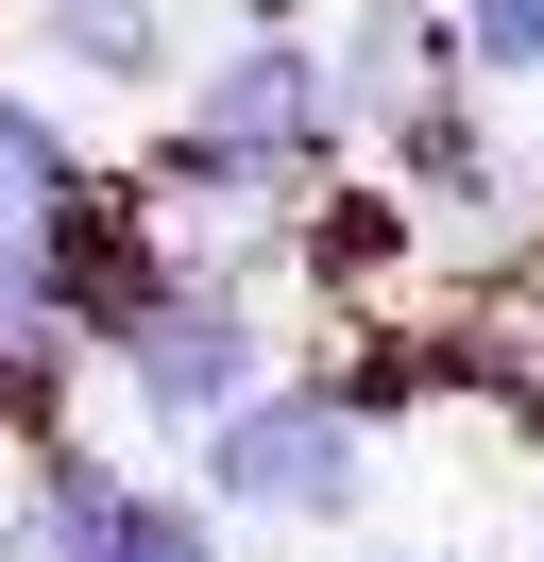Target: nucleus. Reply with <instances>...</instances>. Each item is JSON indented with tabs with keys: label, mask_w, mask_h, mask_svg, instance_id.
<instances>
[{
	"label": "nucleus",
	"mask_w": 544,
	"mask_h": 562,
	"mask_svg": "<svg viewBox=\"0 0 544 562\" xmlns=\"http://www.w3.org/2000/svg\"><path fill=\"white\" fill-rule=\"evenodd\" d=\"M102 375L136 392V426H222L238 392H272V324H256V290H170V307H136L120 341H102Z\"/></svg>",
	"instance_id": "nucleus-3"
},
{
	"label": "nucleus",
	"mask_w": 544,
	"mask_h": 562,
	"mask_svg": "<svg viewBox=\"0 0 544 562\" xmlns=\"http://www.w3.org/2000/svg\"><path fill=\"white\" fill-rule=\"evenodd\" d=\"M170 171L238 188V205H290V188H324V171H340V103H324V52H306L290 18L222 35V69L188 86V137H170Z\"/></svg>",
	"instance_id": "nucleus-2"
},
{
	"label": "nucleus",
	"mask_w": 544,
	"mask_h": 562,
	"mask_svg": "<svg viewBox=\"0 0 544 562\" xmlns=\"http://www.w3.org/2000/svg\"><path fill=\"white\" fill-rule=\"evenodd\" d=\"M18 18H34V52L86 69V86H154L170 69V18H154V0H18Z\"/></svg>",
	"instance_id": "nucleus-4"
},
{
	"label": "nucleus",
	"mask_w": 544,
	"mask_h": 562,
	"mask_svg": "<svg viewBox=\"0 0 544 562\" xmlns=\"http://www.w3.org/2000/svg\"><path fill=\"white\" fill-rule=\"evenodd\" d=\"M102 562H222V512H204V494H170V477H120Z\"/></svg>",
	"instance_id": "nucleus-6"
},
{
	"label": "nucleus",
	"mask_w": 544,
	"mask_h": 562,
	"mask_svg": "<svg viewBox=\"0 0 544 562\" xmlns=\"http://www.w3.org/2000/svg\"><path fill=\"white\" fill-rule=\"evenodd\" d=\"M188 494L204 512H256V528H358L374 512V409L340 375H272V392H238L188 443Z\"/></svg>",
	"instance_id": "nucleus-1"
},
{
	"label": "nucleus",
	"mask_w": 544,
	"mask_h": 562,
	"mask_svg": "<svg viewBox=\"0 0 544 562\" xmlns=\"http://www.w3.org/2000/svg\"><path fill=\"white\" fill-rule=\"evenodd\" d=\"M442 69H476V86H544V0H442Z\"/></svg>",
	"instance_id": "nucleus-5"
}]
</instances>
